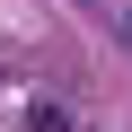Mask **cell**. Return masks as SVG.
Returning <instances> with one entry per match:
<instances>
[{"label":"cell","mask_w":132,"mask_h":132,"mask_svg":"<svg viewBox=\"0 0 132 132\" xmlns=\"http://www.w3.org/2000/svg\"><path fill=\"white\" fill-rule=\"evenodd\" d=\"M27 132H71V123H62V106H35V123Z\"/></svg>","instance_id":"6da1fadb"}]
</instances>
